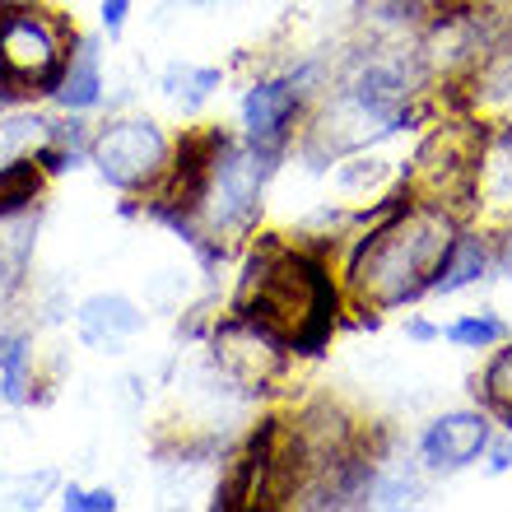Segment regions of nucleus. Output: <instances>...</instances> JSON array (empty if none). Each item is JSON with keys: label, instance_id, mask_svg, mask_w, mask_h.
<instances>
[{"label": "nucleus", "instance_id": "obj_8", "mask_svg": "<svg viewBox=\"0 0 512 512\" xmlns=\"http://www.w3.org/2000/svg\"><path fill=\"white\" fill-rule=\"evenodd\" d=\"M80 340L94 350H122L131 336L145 331V312L135 308L126 294H94L80 303Z\"/></svg>", "mask_w": 512, "mask_h": 512}, {"label": "nucleus", "instance_id": "obj_11", "mask_svg": "<svg viewBox=\"0 0 512 512\" xmlns=\"http://www.w3.org/2000/svg\"><path fill=\"white\" fill-rule=\"evenodd\" d=\"M480 401L503 429H512V340L503 336L489 354L485 373H480Z\"/></svg>", "mask_w": 512, "mask_h": 512}, {"label": "nucleus", "instance_id": "obj_17", "mask_svg": "<svg viewBox=\"0 0 512 512\" xmlns=\"http://www.w3.org/2000/svg\"><path fill=\"white\" fill-rule=\"evenodd\" d=\"M480 94L512 108V33L499 38V47L485 56V66H480Z\"/></svg>", "mask_w": 512, "mask_h": 512}, {"label": "nucleus", "instance_id": "obj_14", "mask_svg": "<svg viewBox=\"0 0 512 512\" xmlns=\"http://www.w3.org/2000/svg\"><path fill=\"white\" fill-rule=\"evenodd\" d=\"M443 336L457 345V350H494L503 336H508V322L499 312H461L457 322L443 326Z\"/></svg>", "mask_w": 512, "mask_h": 512}, {"label": "nucleus", "instance_id": "obj_19", "mask_svg": "<svg viewBox=\"0 0 512 512\" xmlns=\"http://www.w3.org/2000/svg\"><path fill=\"white\" fill-rule=\"evenodd\" d=\"M61 503H66L70 512H112L117 508V494H112V489H75L70 485L66 494H61Z\"/></svg>", "mask_w": 512, "mask_h": 512}, {"label": "nucleus", "instance_id": "obj_7", "mask_svg": "<svg viewBox=\"0 0 512 512\" xmlns=\"http://www.w3.org/2000/svg\"><path fill=\"white\" fill-rule=\"evenodd\" d=\"M298 122V80H261L243 94V131L261 159H275L289 145Z\"/></svg>", "mask_w": 512, "mask_h": 512}, {"label": "nucleus", "instance_id": "obj_4", "mask_svg": "<svg viewBox=\"0 0 512 512\" xmlns=\"http://www.w3.org/2000/svg\"><path fill=\"white\" fill-rule=\"evenodd\" d=\"M66 33L33 5H0V84L14 98L52 89L66 66Z\"/></svg>", "mask_w": 512, "mask_h": 512}, {"label": "nucleus", "instance_id": "obj_24", "mask_svg": "<svg viewBox=\"0 0 512 512\" xmlns=\"http://www.w3.org/2000/svg\"><path fill=\"white\" fill-rule=\"evenodd\" d=\"M410 336H415V340H433V336H438V331H433L429 322H410Z\"/></svg>", "mask_w": 512, "mask_h": 512}, {"label": "nucleus", "instance_id": "obj_2", "mask_svg": "<svg viewBox=\"0 0 512 512\" xmlns=\"http://www.w3.org/2000/svg\"><path fill=\"white\" fill-rule=\"evenodd\" d=\"M238 317L256 322L289 350H317L336 326V284L308 252L266 247L247 261Z\"/></svg>", "mask_w": 512, "mask_h": 512}, {"label": "nucleus", "instance_id": "obj_22", "mask_svg": "<svg viewBox=\"0 0 512 512\" xmlns=\"http://www.w3.org/2000/svg\"><path fill=\"white\" fill-rule=\"evenodd\" d=\"M126 14H131V0H103V28H108V38H122Z\"/></svg>", "mask_w": 512, "mask_h": 512}, {"label": "nucleus", "instance_id": "obj_15", "mask_svg": "<svg viewBox=\"0 0 512 512\" xmlns=\"http://www.w3.org/2000/svg\"><path fill=\"white\" fill-rule=\"evenodd\" d=\"M38 187H42L38 159L0 163V219H10V215H19V210H28V201L38 196Z\"/></svg>", "mask_w": 512, "mask_h": 512}, {"label": "nucleus", "instance_id": "obj_20", "mask_svg": "<svg viewBox=\"0 0 512 512\" xmlns=\"http://www.w3.org/2000/svg\"><path fill=\"white\" fill-rule=\"evenodd\" d=\"M19 275H24V247L10 252V247L0 243V308L10 303V294L19 289Z\"/></svg>", "mask_w": 512, "mask_h": 512}, {"label": "nucleus", "instance_id": "obj_10", "mask_svg": "<svg viewBox=\"0 0 512 512\" xmlns=\"http://www.w3.org/2000/svg\"><path fill=\"white\" fill-rule=\"evenodd\" d=\"M52 94L66 112H89L98 98H103V70H98L94 38L75 42V52L66 56V66H61V75H56V84H52Z\"/></svg>", "mask_w": 512, "mask_h": 512}, {"label": "nucleus", "instance_id": "obj_9", "mask_svg": "<svg viewBox=\"0 0 512 512\" xmlns=\"http://www.w3.org/2000/svg\"><path fill=\"white\" fill-rule=\"evenodd\" d=\"M499 266V247L489 243L485 233H457V243L447 247L443 266H438V280H433V294H461Z\"/></svg>", "mask_w": 512, "mask_h": 512}, {"label": "nucleus", "instance_id": "obj_12", "mask_svg": "<svg viewBox=\"0 0 512 512\" xmlns=\"http://www.w3.org/2000/svg\"><path fill=\"white\" fill-rule=\"evenodd\" d=\"M219 89V70L215 66H191V61H173L163 70V94L182 103V108H201L205 98Z\"/></svg>", "mask_w": 512, "mask_h": 512}, {"label": "nucleus", "instance_id": "obj_6", "mask_svg": "<svg viewBox=\"0 0 512 512\" xmlns=\"http://www.w3.org/2000/svg\"><path fill=\"white\" fill-rule=\"evenodd\" d=\"M489 438H494L489 410H447L419 433V461L433 475H457L475 461H485Z\"/></svg>", "mask_w": 512, "mask_h": 512}, {"label": "nucleus", "instance_id": "obj_5", "mask_svg": "<svg viewBox=\"0 0 512 512\" xmlns=\"http://www.w3.org/2000/svg\"><path fill=\"white\" fill-rule=\"evenodd\" d=\"M89 159L108 187L140 191L168 173V140L149 117H122L89 140Z\"/></svg>", "mask_w": 512, "mask_h": 512}, {"label": "nucleus", "instance_id": "obj_13", "mask_svg": "<svg viewBox=\"0 0 512 512\" xmlns=\"http://www.w3.org/2000/svg\"><path fill=\"white\" fill-rule=\"evenodd\" d=\"M33 396V368H28V340L0 336V401L24 405Z\"/></svg>", "mask_w": 512, "mask_h": 512}, {"label": "nucleus", "instance_id": "obj_21", "mask_svg": "<svg viewBox=\"0 0 512 512\" xmlns=\"http://www.w3.org/2000/svg\"><path fill=\"white\" fill-rule=\"evenodd\" d=\"M485 471L489 475H508L512 471V429L503 433H494V438H489V447H485Z\"/></svg>", "mask_w": 512, "mask_h": 512}, {"label": "nucleus", "instance_id": "obj_25", "mask_svg": "<svg viewBox=\"0 0 512 512\" xmlns=\"http://www.w3.org/2000/svg\"><path fill=\"white\" fill-rule=\"evenodd\" d=\"M10 103H14V94H10V89H5V84H0V112L10 108Z\"/></svg>", "mask_w": 512, "mask_h": 512}, {"label": "nucleus", "instance_id": "obj_1", "mask_svg": "<svg viewBox=\"0 0 512 512\" xmlns=\"http://www.w3.org/2000/svg\"><path fill=\"white\" fill-rule=\"evenodd\" d=\"M457 210L433 201H415L396 210V215L373 229L359 243L350 261V294L364 303V308H401V303H415L419 294H433V280H438V266H443L447 247L457 243Z\"/></svg>", "mask_w": 512, "mask_h": 512}, {"label": "nucleus", "instance_id": "obj_23", "mask_svg": "<svg viewBox=\"0 0 512 512\" xmlns=\"http://www.w3.org/2000/svg\"><path fill=\"white\" fill-rule=\"evenodd\" d=\"M499 270L512 280V224H508V233L499 238Z\"/></svg>", "mask_w": 512, "mask_h": 512}, {"label": "nucleus", "instance_id": "obj_18", "mask_svg": "<svg viewBox=\"0 0 512 512\" xmlns=\"http://www.w3.org/2000/svg\"><path fill=\"white\" fill-rule=\"evenodd\" d=\"M387 5L410 19H447V14L466 10V0H387Z\"/></svg>", "mask_w": 512, "mask_h": 512}, {"label": "nucleus", "instance_id": "obj_16", "mask_svg": "<svg viewBox=\"0 0 512 512\" xmlns=\"http://www.w3.org/2000/svg\"><path fill=\"white\" fill-rule=\"evenodd\" d=\"M424 485H419L415 466L405 461V466H387V471H373V499L378 508H405V503H419Z\"/></svg>", "mask_w": 512, "mask_h": 512}, {"label": "nucleus", "instance_id": "obj_26", "mask_svg": "<svg viewBox=\"0 0 512 512\" xmlns=\"http://www.w3.org/2000/svg\"><path fill=\"white\" fill-rule=\"evenodd\" d=\"M187 5H215V0H187Z\"/></svg>", "mask_w": 512, "mask_h": 512}, {"label": "nucleus", "instance_id": "obj_3", "mask_svg": "<svg viewBox=\"0 0 512 512\" xmlns=\"http://www.w3.org/2000/svg\"><path fill=\"white\" fill-rule=\"evenodd\" d=\"M266 168L270 163L252 145H229V140L215 135L196 201H191V210L205 219V229L215 238H233V233L252 229L256 210H261V177H266Z\"/></svg>", "mask_w": 512, "mask_h": 512}]
</instances>
